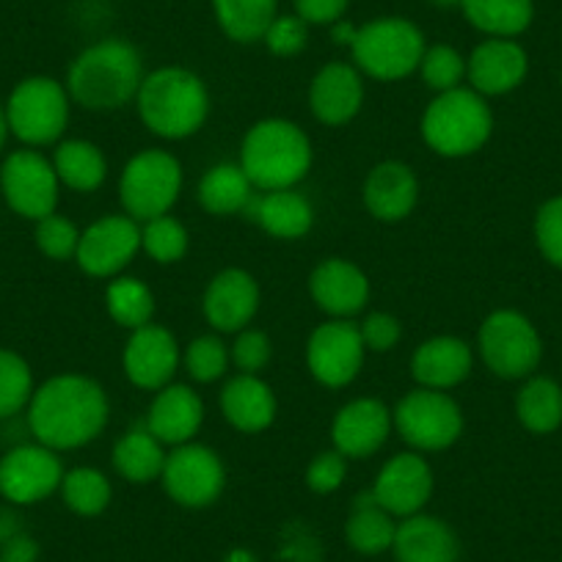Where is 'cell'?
Masks as SVG:
<instances>
[{
	"label": "cell",
	"mask_w": 562,
	"mask_h": 562,
	"mask_svg": "<svg viewBox=\"0 0 562 562\" xmlns=\"http://www.w3.org/2000/svg\"><path fill=\"white\" fill-rule=\"evenodd\" d=\"M53 169H56L61 186L80 193H91L105 182L108 160L97 144L83 138H72L61 140L56 147V153H53Z\"/></svg>",
	"instance_id": "obj_29"
},
{
	"label": "cell",
	"mask_w": 562,
	"mask_h": 562,
	"mask_svg": "<svg viewBox=\"0 0 562 562\" xmlns=\"http://www.w3.org/2000/svg\"><path fill=\"white\" fill-rule=\"evenodd\" d=\"M535 243L554 268H562V196L549 199L535 215Z\"/></svg>",
	"instance_id": "obj_43"
},
{
	"label": "cell",
	"mask_w": 562,
	"mask_h": 562,
	"mask_svg": "<svg viewBox=\"0 0 562 562\" xmlns=\"http://www.w3.org/2000/svg\"><path fill=\"white\" fill-rule=\"evenodd\" d=\"M135 108L149 133L182 140L199 133L207 122L210 94L204 80L191 69L164 67L144 78Z\"/></svg>",
	"instance_id": "obj_4"
},
{
	"label": "cell",
	"mask_w": 562,
	"mask_h": 562,
	"mask_svg": "<svg viewBox=\"0 0 562 562\" xmlns=\"http://www.w3.org/2000/svg\"><path fill=\"white\" fill-rule=\"evenodd\" d=\"M461 9L469 23L491 40H513L535 18L532 0H461Z\"/></svg>",
	"instance_id": "obj_31"
},
{
	"label": "cell",
	"mask_w": 562,
	"mask_h": 562,
	"mask_svg": "<svg viewBox=\"0 0 562 562\" xmlns=\"http://www.w3.org/2000/svg\"><path fill=\"white\" fill-rule=\"evenodd\" d=\"M310 293L315 304L334 321H348L359 315L370 301V279L359 265L331 257L312 270Z\"/></svg>",
	"instance_id": "obj_20"
},
{
	"label": "cell",
	"mask_w": 562,
	"mask_h": 562,
	"mask_svg": "<svg viewBox=\"0 0 562 562\" xmlns=\"http://www.w3.org/2000/svg\"><path fill=\"white\" fill-rule=\"evenodd\" d=\"M213 9L224 34L240 45L262 40L279 18V0H213Z\"/></svg>",
	"instance_id": "obj_33"
},
{
	"label": "cell",
	"mask_w": 562,
	"mask_h": 562,
	"mask_svg": "<svg viewBox=\"0 0 562 562\" xmlns=\"http://www.w3.org/2000/svg\"><path fill=\"white\" fill-rule=\"evenodd\" d=\"M182 364H186L188 375L199 383H213L226 375L232 364L229 348L221 342L218 337H199L182 353Z\"/></svg>",
	"instance_id": "obj_40"
},
{
	"label": "cell",
	"mask_w": 562,
	"mask_h": 562,
	"mask_svg": "<svg viewBox=\"0 0 562 562\" xmlns=\"http://www.w3.org/2000/svg\"><path fill=\"white\" fill-rule=\"evenodd\" d=\"M204 422V403L186 383H169L155 394L147 414V430L164 447H182L193 441Z\"/></svg>",
	"instance_id": "obj_22"
},
{
	"label": "cell",
	"mask_w": 562,
	"mask_h": 562,
	"mask_svg": "<svg viewBox=\"0 0 562 562\" xmlns=\"http://www.w3.org/2000/svg\"><path fill=\"white\" fill-rule=\"evenodd\" d=\"M182 193L180 160L164 149H144L133 155L119 177V202L124 215L138 224L169 215Z\"/></svg>",
	"instance_id": "obj_7"
},
{
	"label": "cell",
	"mask_w": 562,
	"mask_h": 562,
	"mask_svg": "<svg viewBox=\"0 0 562 562\" xmlns=\"http://www.w3.org/2000/svg\"><path fill=\"white\" fill-rule=\"evenodd\" d=\"M113 467L130 483H153L164 474L166 450L147 428L130 430L113 447Z\"/></svg>",
	"instance_id": "obj_32"
},
{
	"label": "cell",
	"mask_w": 562,
	"mask_h": 562,
	"mask_svg": "<svg viewBox=\"0 0 562 562\" xmlns=\"http://www.w3.org/2000/svg\"><path fill=\"white\" fill-rule=\"evenodd\" d=\"M140 53L124 40H102L86 47L67 75L69 100L86 111H119L138 97L144 83Z\"/></svg>",
	"instance_id": "obj_2"
},
{
	"label": "cell",
	"mask_w": 562,
	"mask_h": 562,
	"mask_svg": "<svg viewBox=\"0 0 562 562\" xmlns=\"http://www.w3.org/2000/svg\"><path fill=\"white\" fill-rule=\"evenodd\" d=\"M61 496L69 510L78 516H100L111 502V483L97 469L78 467L72 472H64Z\"/></svg>",
	"instance_id": "obj_38"
},
{
	"label": "cell",
	"mask_w": 562,
	"mask_h": 562,
	"mask_svg": "<svg viewBox=\"0 0 562 562\" xmlns=\"http://www.w3.org/2000/svg\"><path fill=\"white\" fill-rule=\"evenodd\" d=\"M422 80L441 94V91H450L461 86V80L467 78V58L450 45H436L425 50L419 61Z\"/></svg>",
	"instance_id": "obj_41"
},
{
	"label": "cell",
	"mask_w": 562,
	"mask_h": 562,
	"mask_svg": "<svg viewBox=\"0 0 562 562\" xmlns=\"http://www.w3.org/2000/svg\"><path fill=\"white\" fill-rule=\"evenodd\" d=\"M480 356L494 375L516 381L532 375L543 356L538 328L521 312L499 310L485 317L477 334Z\"/></svg>",
	"instance_id": "obj_10"
},
{
	"label": "cell",
	"mask_w": 562,
	"mask_h": 562,
	"mask_svg": "<svg viewBox=\"0 0 562 562\" xmlns=\"http://www.w3.org/2000/svg\"><path fill=\"white\" fill-rule=\"evenodd\" d=\"M361 342L370 353H386L403 337V326L394 315H386V312H372V315L364 317V323L359 326Z\"/></svg>",
	"instance_id": "obj_47"
},
{
	"label": "cell",
	"mask_w": 562,
	"mask_h": 562,
	"mask_svg": "<svg viewBox=\"0 0 562 562\" xmlns=\"http://www.w3.org/2000/svg\"><path fill=\"white\" fill-rule=\"evenodd\" d=\"M69 100L67 86L58 83L47 75L20 80L7 100L9 133L25 147H50L64 135L69 124Z\"/></svg>",
	"instance_id": "obj_6"
},
{
	"label": "cell",
	"mask_w": 562,
	"mask_h": 562,
	"mask_svg": "<svg viewBox=\"0 0 562 562\" xmlns=\"http://www.w3.org/2000/svg\"><path fill=\"white\" fill-rule=\"evenodd\" d=\"M240 169L257 191H288L312 169V140L290 119H262L243 138Z\"/></svg>",
	"instance_id": "obj_3"
},
{
	"label": "cell",
	"mask_w": 562,
	"mask_h": 562,
	"mask_svg": "<svg viewBox=\"0 0 562 562\" xmlns=\"http://www.w3.org/2000/svg\"><path fill=\"white\" fill-rule=\"evenodd\" d=\"M64 467L56 450L40 445H18L0 458V496L12 505H36L61 488Z\"/></svg>",
	"instance_id": "obj_13"
},
{
	"label": "cell",
	"mask_w": 562,
	"mask_h": 562,
	"mask_svg": "<svg viewBox=\"0 0 562 562\" xmlns=\"http://www.w3.org/2000/svg\"><path fill=\"white\" fill-rule=\"evenodd\" d=\"M430 3H434V7H439V9H456V7H461V0H430Z\"/></svg>",
	"instance_id": "obj_53"
},
{
	"label": "cell",
	"mask_w": 562,
	"mask_h": 562,
	"mask_svg": "<svg viewBox=\"0 0 562 562\" xmlns=\"http://www.w3.org/2000/svg\"><path fill=\"white\" fill-rule=\"evenodd\" d=\"M204 317L215 331L237 334L259 310V284L248 270L229 268L213 276L204 290Z\"/></svg>",
	"instance_id": "obj_18"
},
{
	"label": "cell",
	"mask_w": 562,
	"mask_h": 562,
	"mask_svg": "<svg viewBox=\"0 0 562 562\" xmlns=\"http://www.w3.org/2000/svg\"><path fill=\"white\" fill-rule=\"evenodd\" d=\"M400 562H458V538L441 518L408 516L394 532Z\"/></svg>",
	"instance_id": "obj_27"
},
{
	"label": "cell",
	"mask_w": 562,
	"mask_h": 562,
	"mask_svg": "<svg viewBox=\"0 0 562 562\" xmlns=\"http://www.w3.org/2000/svg\"><path fill=\"white\" fill-rule=\"evenodd\" d=\"M434 494V472L419 452H400L389 458L372 485V499L400 518L416 516Z\"/></svg>",
	"instance_id": "obj_17"
},
{
	"label": "cell",
	"mask_w": 562,
	"mask_h": 562,
	"mask_svg": "<svg viewBox=\"0 0 562 562\" xmlns=\"http://www.w3.org/2000/svg\"><path fill=\"white\" fill-rule=\"evenodd\" d=\"M350 50H353L356 67L370 78L403 80L419 69L428 45L411 20L381 18L356 31Z\"/></svg>",
	"instance_id": "obj_8"
},
{
	"label": "cell",
	"mask_w": 562,
	"mask_h": 562,
	"mask_svg": "<svg viewBox=\"0 0 562 562\" xmlns=\"http://www.w3.org/2000/svg\"><path fill=\"white\" fill-rule=\"evenodd\" d=\"M140 251V226L130 215H105L80 232V246L75 259L80 268L97 279L119 276L135 254Z\"/></svg>",
	"instance_id": "obj_15"
},
{
	"label": "cell",
	"mask_w": 562,
	"mask_h": 562,
	"mask_svg": "<svg viewBox=\"0 0 562 562\" xmlns=\"http://www.w3.org/2000/svg\"><path fill=\"white\" fill-rule=\"evenodd\" d=\"M276 394L259 375H237L221 392V411L240 434L268 430L276 419Z\"/></svg>",
	"instance_id": "obj_26"
},
{
	"label": "cell",
	"mask_w": 562,
	"mask_h": 562,
	"mask_svg": "<svg viewBox=\"0 0 562 562\" xmlns=\"http://www.w3.org/2000/svg\"><path fill=\"white\" fill-rule=\"evenodd\" d=\"M9 122H7V105L0 102V153L7 149V140H9Z\"/></svg>",
	"instance_id": "obj_52"
},
{
	"label": "cell",
	"mask_w": 562,
	"mask_h": 562,
	"mask_svg": "<svg viewBox=\"0 0 562 562\" xmlns=\"http://www.w3.org/2000/svg\"><path fill=\"white\" fill-rule=\"evenodd\" d=\"M345 472H348V458L337 450L321 452L306 469V483L315 494H334L342 485Z\"/></svg>",
	"instance_id": "obj_46"
},
{
	"label": "cell",
	"mask_w": 562,
	"mask_h": 562,
	"mask_svg": "<svg viewBox=\"0 0 562 562\" xmlns=\"http://www.w3.org/2000/svg\"><path fill=\"white\" fill-rule=\"evenodd\" d=\"M232 562H251V557H248L246 551H235V554H232Z\"/></svg>",
	"instance_id": "obj_54"
},
{
	"label": "cell",
	"mask_w": 562,
	"mask_h": 562,
	"mask_svg": "<svg viewBox=\"0 0 562 562\" xmlns=\"http://www.w3.org/2000/svg\"><path fill=\"white\" fill-rule=\"evenodd\" d=\"M392 434V411L375 397H359L342 405L334 416V450L345 458H370L386 445Z\"/></svg>",
	"instance_id": "obj_19"
},
{
	"label": "cell",
	"mask_w": 562,
	"mask_h": 562,
	"mask_svg": "<svg viewBox=\"0 0 562 562\" xmlns=\"http://www.w3.org/2000/svg\"><path fill=\"white\" fill-rule=\"evenodd\" d=\"M257 188L237 164H218L199 182V202L210 215L246 213Z\"/></svg>",
	"instance_id": "obj_30"
},
{
	"label": "cell",
	"mask_w": 562,
	"mask_h": 562,
	"mask_svg": "<svg viewBox=\"0 0 562 562\" xmlns=\"http://www.w3.org/2000/svg\"><path fill=\"white\" fill-rule=\"evenodd\" d=\"M34 372L14 350L0 348V419H14L34 397Z\"/></svg>",
	"instance_id": "obj_37"
},
{
	"label": "cell",
	"mask_w": 562,
	"mask_h": 562,
	"mask_svg": "<svg viewBox=\"0 0 562 562\" xmlns=\"http://www.w3.org/2000/svg\"><path fill=\"white\" fill-rule=\"evenodd\" d=\"M34 240H36V248H40L47 259L67 262V259H75V254H78L80 229L69 218L53 213L47 215V218L36 221Z\"/></svg>",
	"instance_id": "obj_42"
},
{
	"label": "cell",
	"mask_w": 562,
	"mask_h": 562,
	"mask_svg": "<svg viewBox=\"0 0 562 562\" xmlns=\"http://www.w3.org/2000/svg\"><path fill=\"white\" fill-rule=\"evenodd\" d=\"M529 58L518 42L488 40L467 58V78L472 89L483 97H499L518 89L527 78Z\"/></svg>",
	"instance_id": "obj_21"
},
{
	"label": "cell",
	"mask_w": 562,
	"mask_h": 562,
	"mask_svg": "<svg viewBox=\"0 0 562 562\" xmlns=\"http://www.w3.org/2000/svg\"><path fill=\"white\" fill-rule=\"evenodd\" d=\"M394 428L408 447L419 452H439L456 445L463 434V411L441 389H414L392 414Z\"/></svg>",
	"instance_id": "obj_9"
},
{
	"label": "cell",
	"mask_w": 562,
	"mask_h": 562,
	"mask_svg": "<svg viewBox=\"0 0 562 562\" xmlns=\"http://www.w3.org/2000/svg\"><path fill=\"white\" fill-rule=\"evenodd\" d=\"M140 248L160 265L180 262L188 254V232L175 215H160L140 226Z\"/></svg>",
	"instance_id": "obj_39"
},
{
	"label": "cell",
	"mask_w": 562,
	"mask_h": 562,
	"mask_svg": "<svg viewBox=\"0 0 562 562\" xmlns=\"http://www.w3.org/2000/svg\"><path fill=\"white\" fill-rule=\"evenodd\" d=\"M350 0H295V14L306 25H334L342 20Z\"/></svg>",
	"instance_id": "obj_48"
},
{
	"label": "cell",
	"mask_w": 562,
	"mask_h": 562,
	"mask_svg": "<svg viewBox=\"0 0 562 562\" xmlns=\"http://www.w3.org/2000/svg\"><path fill=\"white\" fill-rule=\"evenodd\" d=\"M474 367V353L463 339L458 337H434L416 348L411 359V375L425 389H447L458 386L469 378Z\"/></svg>",
	"instance_id": "obj_25"
},
{
	"label": "cell",
	"mask_w": 562,
	"mask_h": 562,
	"mask_svg": "<svg viewBox=\"0 0 562 562\" xmlns=\"http://www.w3.org/2000/svg\"><path fill=\"white\" fill-rule=\"evenodd\" d=\"M105 306L108 315L113 317V323L135 331V328L153 323L155 295L140 279H133V276H116L105 290Z\"/></svg>",
	"instance_id": "obj_35"
},
{
	"label": "cell",
	"mask_w": 562,
	"mask_h": 562,
	"mask_svg": "<svg viewBox=\"0 0 562 562\" xmlns=\"http://www.w3.org/2000/svg\"><path fill=\"white\" fill-rule=\"evenodd\" d=\"M61 180L40 149H14L0 164V196L20 218L42 221L56 213Z\"/></svg>",
	"instance_id": "obj_11"
},
{
	"label": "cell",
	"mask_w": 562,
	"mask_h": 562,
	"mask_svg": "<svg viewBox=\"0 0 562 562\" xmlns=\"http://www.w3.org/2000/svg\"><path fill=\"white\" fill-rule=\"evenodd\" d=\"M164 488L177 505L182 507H207L221 496L226 485V469L218 452L210 447L188 441L175 447L171 456H166Z\"/></svg>",
	"instance_id": "obj_12"
},
{
	"label": "cell",
	"mask_w": 562,
	"mask_h": 562,
	"mask_svg": "<svg viewBox=\"0 0 562 562\" xmlns=\"http://www.w3.org/2000/svg\"><path fill=\"white\" fill-rule=\"evenodd\" d=\"M516 416L532 434H551L562 425V386L551 378H529L516 394Z\"/></svg>",
	"instance_id": "obj_34"
},
{
	"label": "cell",
	"mask_w": 562,
	"mask_h": 562,
	"mask_svg": "<svg viewBox=\"0 0 562 562\" xmlns=\"http://www.w3.org/2000/svg\"><path fill=\"white\" fill-rule=\"evenodd\" d=\"M246 215L257 221L268 235L281 237V240H299V237L310 235L312 224H315L312 204L293 188L257 193L248 204Z\"/></svg>",
	"instance_id": "obj_28"
},
{
	"label": "cell",
	"mask_w": 562,
	"mask_h": 562,
	"mask_svg": "<svg viewBox=\"0 0 562 562\" xmlns=\"http://www.w3.org/2000/svg\"><path fill=\"white\" fill-rule=\"evenodd\" d=\"M108 425L105 389L94 378L56 375L42 383L29 403V430L50 450L91 445Z\"/></svg>",
	"instance_id": "obj_1"
},
{
	"label": "cell",
	"mask_w": 562,
	"mask_h": 562,
	"mask_svg": "<svg viewBox=\"0 0 562 562\" xmlns=\"http://www.w3.org/2000/svg\"><path fill=\"white\" fill-rule=\"evenodd\" d=\"M494 130V113L474 89L441 91L422 113V138L441 158H469L485 147Z\"/></svg>",
	"instance_id": "obj_5"
},
{
	"label": "cell",
	"mask_w": 562,
	"mask_h": 562,
	"mask_svg": "<svg viewBox=\"0 0 562 562\" xmlns=\"http://www.w3.org/2000/svg\"><path fill=\"white\" fill-rule=\"evenodd\" d=\"M361 199L378 221L397 224L414 213L416 202H419V180L400 160H383L367 175Z\"/></svg>",
	"instance_id": "obj_24"
},
{
	"label": "cell",
	"mask_w": 562,
	"mask_h": 562,
	"mask_svg": "<svg viewBox=\"0 0 562 562\" xmlns=\"http://www.w3.org/2000/svg\"><path fill=\"white\" fill-rule=\"evenodd\" d=\"M40 543L29 532H18L0 546V562H36Z\"/></svg>",
	"instance_id": "obj_49"
},
{
	"label": "cell",
	"mask_w": 562,
	"mask_h": 562,
	"mask_svg": "<svg viewBox=\"0 0 562 562\" xmlns=\"http://www.w3.org/2000/svg\"><path fill=\"white\" fill-rule=\"evenodd\" d=\"M367 348L361 342L359 326L350 321H328L312 331L306 345V364L317 383L328 389H342L356 381L364 367Z\"/></svg>",
	"instance_id": "obj_14"
},
{
	"label": "cell",
	"mask_w": 562,
	"mask_h": 562,
	"mask_svg": "<svg viewBox=\"0 0 562 562\" xmlns=\"http://www.w3.org/2000/svg\"><path fill=\"white\" fill-rule=\"evenodd\" d=\"M364 105V80L350 64H326L310 86V108L317 122L348 124Z\"/></svg>",
	"instance_id": "obj_23"
},
{
	"label": "cell",
	"mask_w": 562,
	"mask_h": 562,
	"mask_svg": "<svg viewBox=\"0 0 562 562\" xmlns=\"http://www.w3.org/2000/svg\"><path fill=\"white\" fill-rule=\"evenodd\" d=\"M356 31L359 29H353V25L350 23H342V20H339V23H334V29H331V36H334V42H337V45H353V40H356Z\"/></svg>",
	"instance_id": "obj_51"
},
{
	"label": "cell",
	"mask_w": 562,
	"mask_h": 562,
	"mask_svg": "<svg viewBox=\"0 0 562 562\" xmlns=\"http://www.w3.org/2000/svg\"><path fill=\"white\" fill-rule=\"evenodd\" d=\"M180 361L182 353L175 334L155 323L135 328L122 353L124 375L130 378L133 386L147 389V392H160L164 386H169Z\"/></svg>",
	"instance_id": "obj_16"
},
{
	"label": "cell",
	"mask_w": 562,
	"mask_h": 562,
	"mask_svg": "<svg viewBox=\"0 0 562 562\" xmlns=\"http://www.w3.org/2000/svg\"><path fill=\"white\" fill-rule=\"evenodd\" d=\"M262 42L268 45V50L273 53V56H299L306 47V42H310V29H306V23L299 14H279V18L270 23V29L265 31Z\"/></svg>",
	"instance_id": "obj_44"
},
{
	"label": "cell",
	"mask_w": 562,
	"mask_h": 562,
	"mask_svg": "<svg viewBox=\"0 0 562 562\" xmlns=\"http://www.w3.org/2000/svg\"><path fill=\"white\" fill-rule=\"evenodd\" d=\"M18 532H23V529H20V518L3 507V510H0V546L7 543L9 538H14Z\"/></svg>",
	"instance_id": "obj_50"
},
{
	"label": "cell",
	"mask_w": 562,
	"mask_h": 562,
	"mask_svg": "<svg viewBox=\"0 0 562 562\" xmlns=\"http://www.w3.org/2000/svg\"><path fill=\"white\" fill-rule=\"evenodd\" d=\"M270 353H273V348H270L268 334L257 331V328H243V331H237L235 345L229 348L232 364L243 375H259L268 367Z\"/></svg>",
	"instance_id": "obj_45"
},
{
	"label": "cell",
	"mask_w": 562,
	"mask_h": 562,
	"mask_svg": "<svg viewBox=\"0 0 562 562\" xmlns=\"http://www.w3.org/2000/svg\"><path fill=\"white\" fill-rule=\"evenodd\" d=\"M392 513L383 510L375 499L364 496V499L356 502L353 516L348 518V527H345V535H348L350 546L361 554H381L389 546L394 543V527Z\"/></svg>",
	"instance_id": "obj_36"
}]
</instances>
